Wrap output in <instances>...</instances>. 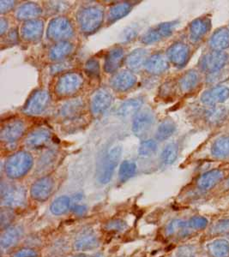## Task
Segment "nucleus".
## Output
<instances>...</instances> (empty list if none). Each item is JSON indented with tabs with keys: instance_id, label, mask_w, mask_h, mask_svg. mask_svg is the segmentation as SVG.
I'll return each mask as SVG.
<instances>
[{
	"instance_id": "f257e3e1",
	"label": "nucleus",
	"mask_w": 229,
	"mask_h": 257,
	"mask_svg": "<svg viewBox=\"0 0 229 257\" xmlns=\"http://www.w3.org/2000/svg\"><path fill=\"white\" fill-rule=\"evenodd\" d=\"M104 12L98 6L82 7L76 14L80 30L86 35H91L100 29L103 24Z\"/></svg>"
},
{
	"instance_id": "f03ea898",
	"label": "nucleus",
	"mask_w": 229,
	"mask_h": 257,
	"mask_svg": "<svg viewBox=\"0 0 229 257\" xmlns=\"http://www.w3.org/2000/svg\"><path fill=\"white\" fill-rule=\"evenodd\" d=\"M122 155V147L116 145L108 150L100 161L97 170V179L101 184H106L112 179L115 169Z\"/></svg>"
},
{
	"instance_id": "7ed1b4c3",
	"label": "nucleus",
	"mask_w": 229,
	"mask_h": 257,
	"mask_svg": "<svg viewBox=\"0 0 229 257\" xmlns=\"http://www.w3.org/2000/svg\"><path fill=\"white\" fill-rule=\"evenodd\" d=\"M33 166V158L30 153L19 151L6 160V173L12 178H20L25 175Z\"/></svg>"
},
{
	"instance_id": "20e7f679",
	"label": "nucleus",
	"mask_w": 229,
	"mask_h": 257,
	"mask_svg": "<svg viewBox=\"0 0 229 257\" xmlns=\"http://www.w3.org/2000/svg\"><path fill=\"white\" fill-rule=\"evenodd\" d=\"M83 77L78 72H65L60 76L56 85L55 92L60 97L71 96L82 88Z\"/></svg>"
},
{
	"instance_id": "39448f33",
	"label": "nucleus",
	"mask_w": 229,
	"mask_h": 257,
	"mask_svg": "<svg viewBox=\"0 0 229 257\" xmlns=\"http://www.w3.org/2000/svg\"><path fill=\"white\" fill-rule=\"evenodd\" d=\"M47 34L51 41H65L73 36L74 27L68 18L58 17L51 20L47 27Z\"/></svg>"
},
{
	"instance_id": "423d86ee",
	"label": "nucleus",
	"mask_w": 229,
	"mask_h": 257,
	"mask_svg": "<svg viewBox=\"0 0 229 257\" xmlns=\"http://www.w3.org/2000/svg\"><path fill=\"white\" fill-rule=\"evenodd\" d=\"M1 199L2 204L7 208L22 207L26 202V191L18 184L2 183Z\"/></svg>"
},
{
	"instance_id": "0eeeda50",
	"label": "nucleus",
	"mask_w": 229,
	"mask_h": 257,
	"mask_svg": "<svg viewBox=\"0 0 229 257\" xmlns=\"http://www.w3.org/2000/svg\"><path fill=\"white\" fill-rule=\"evenodd\" d=\"M50 103V94L47 90H36L27 100V102L24 105L23 111L30 116L40 115L48 108Z\"/></svg>"
},
{
	"instance_id": "6e6552de",
	"label": "nucleus",
	"mask_w": 229,
	"mask_h": 257,
	"mask_svg": "<svg viewBox=\"0 0 229 257\" xmlns=\"http://www.w3.org/2000/svg\"><path fill=\"white\" fill-rule=\"evenodd\" d=\"M156 123V116L151 109H143L133 117V132L136 137L144 138L148 136Z\"/></svg>"
},
{
	"instance_id": "1a4fd4ad",
	"label": "nucleus",
	"mask_w": 229,
	"mask_h": 257,
	"mask_svg": "<svg viewBox=\"0 0 229 257\" xmlns=\"http://www.w3.org/2000/svg\"><path fill=\"white\" fill-rule=\"evenodd\" d=\"M178 23L169 22L164 24H157L150 28L144 35H142L141 42L144 45H152L163 39L169 37L175 30Z\"/></svg>"
},
{
	"instance_id": "9d476101",
	"label": "nucleus",
	"mask_w": 229,
	"mask_h": 257,
	"mask_svg": "<svg viewBox=\"0 0 229 257\" xmlns=\"http://www.w3.org/2000/svg\"><path fill=\"white\" fill-rule=\"evenodd\" d=\"M24 132L25 123L23 120H10L1 128L0 139L6 144H13L24 136Z\"/></svg>"
},
{
	"instance_id": "9b49d317",
	"label": "nucleus",
	"mask_w": 229,
	"mask_h": 257,
	"mask_svg": "<svg viewBox=\"0 0 229 257\" xmlns=\"http://www.w3.org/2000/svg\"><path fill=\"white\" fill-rule=\"evenodd\" d=\"M227 56L220 51L207 53L203 56L199 61L201 70L209 73H216L226 64Z\"/></svg>"
},
{
	"instance_id": "f8f14e48",
	"label": "nucleus",
	"mask_w": 229,
	"mask_h": 257,
	"mask_svg": "<svg viewBox=\"0 0 229 257\" xmlns=\"http://www.w3.org/2000/svg\"><path fill=\"white\" fill-rule=\"evenodd\" d=\"M112 95L106 88H100L93 94L90 102L92 113L94 116H100L108 110L112 105Z\"/></svg>"
},
{
	"instance_id": "ddd939ff",
	"label": "nucleus",
	"mask_w": 229,
	"mask_h": 257,
	"mask_svg": "<svg viewBox=\"0 0 229 257\" xmlns=\"http://www.w3.org/2000/svg\"><path fill=\"white\" fill-rule=\"evenodd\" d=\"M189 56L190 49L188 46L182 42H177L172 45L167 52L168 60L178 68L185 66V64L188 61Z\"/></svg>"
},
{
	"instance_id": "4468645a",
	"label": "nucleus",
	"mask_w": 229,
	"mask_h": 257,
	"mask_svg": "<svg viewBox=\"0 0 229 257\" xmlns=\"http://www.w3.org/2000/svg\"><path fill=\"white\" fill-rule=\"evenodd\" d=\"M44 23L40 19L27 21L21 28V36L25 41L36 42L41 40L43 35Z\"/></svg>"
},
{
	"instance_id": "2eb2a0df",
	"label": "nucleus",
	"mask_w": 229,
	"mask_h": 257,
	"mask_svg": "<svg viewBox=\"0 0 229 257\" xmlns=\"http://www.w3.org/2000/svg\"><path fill=\"white\" fill-rule=\"evenodd\" d=\"M137 77L131 70H121L115 73L110 80V85L115 91L126 92L134 87Z\"/></svg>"
},
{
	"instance_id": "dca6fc26",
	"label": "nucleus",
	"mask_w": 229,
	"mask_h": 257,
	"mask_svg": "<svg viewBox=\"0 0 229 257\" xmlns=\"http://www.w3.org/2000/svg\"><path fill=\"white\" fill-rule=\"evenodd\" d=\"M51 132L45 127L34 128L30 132L24 141L25 146L29 149H40L44 147L50 141Z\"/></svg>"
},
{
	"instance_id": "f3484780",
	"label": "nucleus",
	"mask_w": 229,
	"mask_h": 257,
	"mask_svg": "<svg viewBox=\"0 0 229 257\" xmlns=\"http://www.w3.org/2000/svg\"><path fill=\"white\" fill-rule=\"evenodd\" d=\"M53 186L54 183L53 178L50 177H43L38 179L36 183H34L30 190V194L35 200L42 202L51 196Z\"/></svg>"
},
{
	"instance_id": "a211bd4d",
	"label": "nucleus",
	"mask_w": 229,
	"mask_h": 257,
	"mask_svg": "<svg viewBox=\"0 0 229 257\" xmlns=\"http://www.w3.org/2000/svg\"><path fill=\"white\" fill-rule=\"evenodd\" d=\"M168 60L162 53H155L148 58L144 64V70L153 76L163 74L168 69Z\"/></svg>"
},
{
	"instance_id": "6ab92c4d",
	"label": "nucleus",
	"mask_w": 229,
	"mask_h": 257,
	"mask_svg": "<svg viewBox=\"0 0 229 257\" xmlns=\"http://www.w3.org/2000/svg\"><path fill=\"white\" fill-rule=\"evenodd\" d=\"M229 89L224 86H218L205 91L201 97V100L203 104L209 106H215L219 103L226 101L228 99Z\"/></svg>"
},
{
	"instance_id": "aec40b11",
	"label": "nucleus",
	"mask_w": 229,
	"mask_h": 257,
	"mask_svg": "<svg viewBox=\"0 0 229 257\" xmlns=\"http://www.w3.org/2000/svg\"><path fill=\"white\" fill-rule=\"evenodd\" d=\"M124 58L125 51L122 47H114L110 50L105 57L104 70L107 74L115 73L123 63Z\"/></svg>"
},
{
	"instance_id": "412c9836",
	"label": "nucleus",
	"mask_w": 229,
	"mask_h": 257,
	"mask_svg": "<svg viewBox=\"0 0 229 257\" xmlns=\"http://www.w3.org/2000/svg\"><path fill=\"white\" fill-rule=\"evenodd\" d=\"M98 245V237L90 229H86L81 231L75 240V248L78 250L93 249Z\"/></svg>"
},
{
	"instance_id": "4be33fe9",
	"label": "nucleus",
	"mask_w": 229,
	"mask_h": 257,
	"mask_svg": "<svg viewBox=\"0 0 229 257\" xmlns=\"http://www.w3.org/2000/svg\"><path fill=\"white\" fill-rule=\"evenodd\" d=\"M84 108V102L81 99L69 100L60 106L58 114L59 117L67 119H73L78 117Z\"/></svg>"
},
{
	"instance_id": "5701e85b",
	"label": "nucleus",
	"mask_w": 229,
	"mask_h": 257,
	"mask_svg": "<svg viewBox=\"0 0 229 257\" xmlns=\"http://www.w3.org/2000/svg\"><path fill=\"white\" fill-rule=\"evenodd\" d=\"M148 58L147 51L143 48H138L127 56L126 64L131 71H138L144 67Z\"/></svg>"
},
{
	"instance_id": "b1692460",
	"label": "nucleus",
	"mask_w": 229,
	"mask_h": 257,
	"mask_svg": "<svg viewBox=\"0 0 229 257\" xmlns=\"http://www.w3.org/2000/svg\"><path fill=\"white\" fill-rule=\"evenodd\" d=\"M73 45L69 41H61L51 47L48 58L52 61L60 62L66 59L73 52Z\"/></svg>"
},
{
	"instance_id": "393cba45",
	"label": "nucleus",
	"mask_w": 229,
	"mask_h": 257,
	"mask_svg": "<svg viewBox=\"0 0 229 257\" xmlns=\"http://www.w3.org/2000/svg\"><path fill=\"white\" fill-rule=\"evenodd\" d=\"M42 9L38 4L24 3V5L19 6V8L17 10L16 17L19 21H30L36 19L39 16L41 15Z\"/></svg>"
},
{
	"instance_id": "a878e982",
	"label": "nucleus",
	"mask_w": 229,
	"mask_h": 257,
	"mask_svg": "<svg viewBox=\"0 0 229 257\" xmlns=\"http://www.w3.org/2000/svg\"><path fill=\"white\" fill-rule=\"evenodd\" d=\"M133 5L128 2L115 4L110 7L107 15V24H112L116 21L121 20V18L127 17L132 12Z\"/></svg>"
},
{
	"instance_id": "bb28decb",
	"label": "nucleus",
	"mask_w": 229,
	"mask_h": 257,
	"mask_svg": "<svg viewBox=\"0 0 229 257\" xmlns=\"http://www.w3.org/2000/svg\"><path fill=\"white\" fill-rule=\"evenodd\" d=\"M209 22L205 18H198L190 25V38L192 41H198L203 38L209 30Z\"/></svg>"
},
{
	"instance_id": "cd10ccee",
	"label": "nucleus",
	"mask_w": 229,
	"mask_h": 257,
	"mask_svg": "<svg viewBox=\"0 0 229 257\" xmlns=\"http://www.w3.org/2000/svg\"><path fill=\"white\" fill-rule=\"evenodd\" d=\"M144 104V99L141 98H136V99H130L122 104L119 107L117 114L121 117H130L131 115H134L140 111Z\"/></svg>"
},
{
	"instance_id": "c85d7f7f",
	"label": "nucleus",
	"mask_w": 229,
	"mask_h": 257,
	"mask_svg": "<svg viewBox=\"0 0 229 257\" xmlns=\"http://www.w3.org/2000/svg\"><path fill=\"white\" fill-rule=\"evenodd\" d=\"M22 235L23 230L18 226L6 229L1 236V247L3 248H9L12 246H15L22 237Z\"/></svg>"
},
{
	"instance_id": "c756f323",
	"label": "nucleus",
	"mask_w": 229,
	"mask_h": 257,
	"mask_svg": "<svg viewBox=\"0 0 229 257\" xmlns=\"http://www.w3.org/2000/svg\"><path fill=\"white\" fill-rule=\"evenodd\" d=\"M199 81V74L195 70H189L180 77L179 81V89L183 93L190 92L197 87Z\"/></svg>"
},
{
	"instance_id": "7c9ffc66",
	"label": "nucleus",
	"mask_w": 229,
	"mask_h": 257,
	"mask_svg": "<svg viewBox=\"0 0 229 257\" xmlns=\"http://www.w3.org/2000/svg\"><path fill=\"white\" fill-rule=\"evenodd\" d=\"M223 178V173L220 171H212L209 173H205L200 177L197 180V186L200 190H209L214 185L219 183L220 179Z\"/></svg>"
},
{
	"instance_id": "2f4dec72",
	"label": "nucleus",
	"mask_w": 229,
	"mask_h": 257,
	"mask_svg": "<svg viewBox=\"0 0 229 257\" xmlns=\"http://www.w3.org/2000/svg\"><path fill=\"white\" fill-rule=\"evenodd\" d=\"M226 116V111L225 108L219 106H210V108L204 111V118L207 123L210 124H217L225 119Z\"/></svg>"
},
{
	"instance_id": "473e14b6",
	"label": "nucleus",
	"mask_w": 229,
	"mask_h": 257,
	"mask_svg": "<svg viewBox=\"0 0 229 257\" xmlns=\"http://www.w3.org/2000/svg\"><path fill=\"white\" fill-rule=\"evenodd\" d=\"M176 131V125L171 119H166L160 123L158 128L156 130V140L162 142L167 140Z\"/></svg>"
},
{
	"instance_id": "72a5a7b5",
	"label": "nucleus",
	"mask_w": 229,
	"mask_h": 257,
	"mask_svg": "<svg viewBox=\"0 0 229 257\" xmlns=\"http://www.w3.org/2000/svg\"><path fill=\"white\" fill-rule=\"evenodd\" d=\"M212 155L217 158L229 156V137H222L214 142L212 146Z\"/></svg>"
},
{
	"instance_id": "f704fd0d",
	"label": "nucleus",
	"mask_w": 229,
	"mask_h": 257,
	"mask_svg": "<svg viewBox=\"0 0 229 257\" xmlns=\"http://www.w3.org/2000/svg\"><path fill=\"white\" fill-rule=\"evenodd\" d=\"M210 46L214 49L222 50L229 47V31L226 29L218 30L210 40Z\"/></svg>"
},
{
	"instance_id": "c9c22d12",
	"label": "nucleus",
	"mask_w": 229,
	"mask_h": 257,
	"mask_svg": "<svg viewBox=\"0 0 229 257\" xmlns=\"http://www.w3.org/2000/svg\"><path fill=\"white\" fill-rule=\"evenodd\" d=\"M71 200L68 196H60L51 205V212L55 215H61L67 213L71 208Z\"/></svg>"
},
{
	"instance_id": "e433bc0d",
	"label": "nucleus",
	"mask_w": 229,
	"mask_h": 257,
	"mask_svg": "<svg viewBox=\"0 0 229 257\" xmlns=\"http://www.w3.org/2000/svg\"><path fill=\"white\" fill-rule=\"evenodd\" d=\"M179 155V145L176 143H171L165 147L161 155V160L165 165H171L176 161Z\"/></svg>"
},
{
	"instance_id": "4c0bfd02",
	"label": "nucleus",
	"mask_w": 229,
	"mask_h": 257,
	"mask_svg": "<svg viewBox=\"0 0 229 257\" xmlns=\"http://www.w3.org/2000/svg\"><path fill=\"white\" fill-rule=\"evenodd\" d=\"M57 152L55 150H48L44 153L41 158L39 160L38 165H37V171L43 173L47 169H49L52 165L56 161Z\"/></svg>"
},
{
	"instance_id": "58836bf2",
	"label": "nucleus",
	"mask_w": 229,
	"mask_h": 257,
	"mask_svg": "<svg viewBox=\"0 0 229 257\" xmlns=\"http://www.w3.org/2000/svg\"><path fill=\"white\" fill-rule=\"evenodd\" d=\"M137 172V166L133 161H125L121 164V168L119 171V178L122 183L129 180L133 178Z\"/></svg>"
},
{
	"instance_id": "ea45409f",
	"label": "nucleus",
	"mask_w": 229,
	"mask_h": 257,
	"mask_svg": "<svg viewBox=\"0 0 229 257\" xmlns=\"http://www.w3.org/2000/svg\"><path fill=\"white\" fill-rule=\"evenodd\" d=\"M157 143L156 141L148 139V140H144L142 142L139 149H138V154L144 158L146 157H150L151 155H154L157 150Z\"/></svg>"
},
{
	"instance_id": "a19ab883",
	"label": "nucleus",
	"mask_w": 229,
	"mask_h": 257,
	"mask_svg": "<svg viewBox=\"0 0 229 257\" xmlns=\"http://www.w3.org/2000/svg\"><path fill=\"white\" fill-rule=\"evenodd\" d=\"M84 71L89 77H97L100 75V63L95 59H88L84 65Z\"/></svg>"
},
{
	"instance_id": "79ce46f5",
	"label": "nucleus",
	"mask_w": 229,
	"mask_h": 257,
	"mask_svg": "<svg viewBox=\"0 0 229 257\" xmlns=\"http://www.w3.org/2000/svg\"><path fill=\"white\" fill-rule=\"evenodd\" d=\"M127 223L125 222L124 220H121V219H113V220H111V221H109L107 224H106V231H115V232H117V231H122L124 230H126L127 229Z\"/></svg>"
},
{
	"instance_id": "37998d69",
	"label": "nucleus",
	"mask_w": 229,
	"mask_h": 257,
	"mask_svg": "<svg viewBox=\"0 0 229 257\" xmlns=\"http://www.w3.org/2000/svg\"><path fill=\"white\" fill-rule=\"evenodd\" d=\"M68 6L69 5L65 2H49L47 5V12H50L52 14L64 12L67 9Z\"/></svg>"
},
{
	"instance_id": "c03bdc74",
	"label": "nucleus",
	"mask_w": 229,
	"mask_h": 257,
	"mask_svg": "<svg viewBox=\"0 0 229 257\" xmlns=\"http://www.w3.org/2000/svg\"><path fill=\"white\" fill-rule=\"evenodd\" d=\"M14 219V213L9 208L1 211V227H7Z\"/></svg>"
},
{
	"instance_id": "a18cd8bd",
	"label": "nucleus",
	"mask_w": 229,
	"mask_h": 257,
	"mask_svg": "<svg viewBox=\"0 0 229 257\" xmlns=\"http://www.w3.org/2000/svg\"><path fill=\"white\" fill-rule=\"evenodd\" d=\"M71 66V64L69 61L58 62L57 64H53V66L51 67V73L58 74L60 72H65L68 69H70Z\"/></svg>"
},
{
	"instance_id": "49530a36",
	"label": "nucleus",
	"mask_w": 229,
	"mask_h": 257,
	"mask_svg": "<svg viewBox=\"0 0 229 257\" xmlns=\"http://www.w3.org/2000/svg\"><path fill=\"white\" fill-rule=\"evenodd\" d=\"M185 228V223L180 220H174L168 225V231L169 234H174L180 231H184Z\"/></svg>"
},
{
	"instance_id": "de8ad7c7",
	"label": "nucleus",
	"mask_w": 229,
	"mask_h": 257,
	"mask_svg": "<svg viewBox=\"0 0 229 257\" xmlns=\"http://www.w3.org/2000/svg\"><path fill=\"white\" fill-rule=\"evenodd\" d=\"M38 254L31 248H22L12 255V257H37Z\"/></svg>"
},
{
	"instance_id": "09e8293b",
	"label": "nucleus",
	"mask_w": 229,
	"mask_h": 257,
	"mask_svg": "<svg viewBox=\"0 0 229 257\" xmlns=\"http://www.w3.org/2000/svg\"><path fill=\"white\" fill-rule=\"evenodd\" d=\"M138 33V29H136L134 27H130L129 29L127 30H125V32L123 33V41H131L133 39L135 38L136 35Z\"/></svg>"
},
{
	"instance_id": "8fccbe9b",
	"label": "nucleus",
	"mask_w": 229,
	"mask_h": 257,
	"mask_svg": "<svg viewBox=\"0 0 229 257\" xmlns=\"http://www.w3.org/2000/svg\"><path fill=\"white\" fill-rule=\"evenodd\" d=\"M15 1H1L0 2L1 14H5L12 11V8L15 6Z\"/></svg>"
},
{
	"instance_id": "3c124183",
	"label": "nucleus",
	"mask_w": 229,
	"mask_h": 257,
	"mask_svg": "<svg viewBox=\"0 0 229 257\" xmlns=\"http://www.w3.org/2000/svg\"><path fill=\"white\" fill-rule=\"evenodd\" d=\"M18 38L19 37H18V32H17V30H12L8 35H6V39L5 41L8 44L13 45L16 44L18 42Z\"/></svg>"
},
{
	"instance_id": "603ef678",
	"label": "nucleus",
	"mask_w": 229,
	"mask_h": 257,
	"mask_svg": "<svg viewBox=\"0 0 229 257\" xmlns=\"http://www.w3.org/2000/svg\"><path fill=\"white\" fill-rule=\"evenodd\" d=\"M72 209H73L74 213L77 214V215H79V216L84 215L87 213V207L84 205L79 204V203L74 205Z\"/></svg>"
},
{
	"instance_id": "864d4df0",
	"label": "nucleus",
	"mask_w": 229,
	"mask_h": 257,
	"mask_svg": "<svg viewBox=\"0 0 229 257\" xmlns=\"http://www.w3.org/2000/svg\"><path fill=\"white\" fill-rule=\"evenodd\" d=\"M173 86L170 83H166L162 86L160 93L163 97H167L173 93Z\"/></svg>"
},
{
	"instance_id": "5fc2aeb1",
	"label": "nucleus",
	"mask_w": 229,
	"mask_h": 257,
	"mask_svg": "<svg viewBox=\"0 0 229 257\" xmlns=\"http://www.w3.org/2000/svg\"><path fill=\"white\" fill-rule=\"evenodd\" d=\"M8 26H9V23L8 21L6 20V18L2 17L1 20H0V34L3 36L8 30Z\"/></svg>"
},
{
	"instance_id": "6e6d98bb",
	"label": "nucleus",
	"mask_w": 229,
	"mask_h": 257,
	"mask_svg": "<svg viewBox=\"0 0 229 257\" xmlns=\"http://www.w3.org/2000/svg\"><path fill=\"white\" fill-rule=\"evenodd\" d=\"M93 257H103V256L100 254H94V256H93Z\"/></svg>"
},
{
	"instance_id": "4d7b16f0",
	"label": "nucleus",
	"mask_w": 229,
	"mask_h": 257,
	"mask_svg": "<svg viewBox=\"0 0 229 257\" xmlns=\"http://www.w3.org/2000/svg\"><path fill=\"white\" fill-rule=\"evenodd\" d=\"M226 187H229V178L227 179V182H226Z\"/></svg>"
},
{
	"instance_id": "13d9d810",
	"label": "nucleus",
	"mask_w": 229,
	"mask_h": 257,
	"mask_svg": "<svg viewBox=\"0 0 229 257\" xmlns=\"http://www.w3.org/2000/svg\"><path fill=\"white\" fill-rule=\"evenodd\" d=\"M74 257H86L85 255H82V254H80V255H76V256Z\"/></svg>"
}]
</instances>
